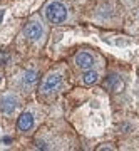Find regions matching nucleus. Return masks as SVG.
I'll list each match as a JSON object with an SVG mask.
<instances>
[{
	"mask_svg": "<svg viewBox=\"0 0 139 151\" xmlns=\"http://www.w3.org/2000/svg\"><path fill=\"white\" fill-rule=\"evenodd\" d=\"M126 9L121 0H87L82 10V22L101 29H123L126 25Z\"/></svg>",
	"mask_w": 139,
	"mask_h": 151,
	"instance_id": "f257e3e1",
	"label": "nucleus"
},
{
	"mask_svg": "<svg viewBox=\"0 0 139 151\" xmlns=\"http://www.w3.org/2000/svg\"><path fill=\"white\" fill-rule=\"evenodd\" d=\"M106 70V67H96V69H89V70H84L80 72L79 76V82L82 86H96L99 84L102 79V72Z\"/></svg>",
	"mask_w": 139,
	"mask_h": 151,
	"instance_id": "9d476101",
	"label": "nucleus"
},
{
	"mask_svg": "<svg viewBox=\"0 0 139 151\" xmlns=\"http://www.w3.org/2000/svg\"><path fill=\"white\" fill-rule=\"evenodd\" d=\"M69 79V67L65 62H57L52 69H49L42 76L37 87V99L44 104L52 103L60 92L64 91Z\"/></svg>",
	"mask_w": 139,
	"mask_h": 151,
	"instance_id": "7ed1b4c3",
	"label": "nucleus"
},
{
	"mask_svg": "<svg viewBox=\"0 0 139 151\" xmlns=\"http://www.w3.org/2000/svg\"><path fill=\"white\" fill-rule=\"evenodd\" d=\"M67 134H70V129L65 131V128L59 129V128H47V126H40L35 131L34 136V148L35 150H69L70 146H67Z\"/></svg>",
	"mask_w": 139,
	"mask_h": 151,
	"instance_id": "423d86ee",
	"label": "nucleus"
},
{
	"mask_svg": "<svg viewBox=\"0 0 139 151\" xmlns=\"http://www.w3.org/2000/svg\"><path fill=\"white\" fill-rule=\"evenodd\" d=\"M121 4L124 5V9L126 10H133L134 7H138L139 5V0H121Z\"/></svg>",
	"mask_w": 139,
	"mask_h": 151,
	"instance_id": "4468645a",
	"label": "nucleus"
},
{
	"mask_svg": "<svg viewBox=\"0 0 139 151\" xmlns=\"http://www.w3.org/2000/svg\"><path fill=\"white\" fill-rule=\"evenodd\" d=\"M44 116H45V111L39 103H32L25 106L17 116V123H15L17 133L22 136L35 134L40 118H44Z\"/></svg>",
	"mask_w": 139,
	"mask_h": 151,
	"instance_id": "0eeeda50",
	"label": "nucleus"
},
{
	"mask_svg": "<svg viewBox=\"0 0 139 151\" xmlns=\"http://www.w3.org/2000/svg\"><path fill=\"white\" fill-rule=\"evenodd\" d=\"M19 37L24 42V45H27L35 52H40L45 47V44L49 40V24L40 12H35L27 19Z\"/></svg>",
	"mask_w": 139,
	"mask_h": 151,
	"instance_id": "20e7f679",
	"label": "nucleus"
},
{
	"mask_svg": "<svg viewBox=\"0 0 139 151\" xmlns=\"http://www.w3.org/2000/svg\"><path fill=\"white\" fill-rule=\"evenodd\" d=\"M131 12V22H129V25H131V34H136V35H139V5L138 7H134L133 10H129Z\"/></svg>",
	"mask_w": 139,
	"mask_h": 151,
	"instance_id": "ddd939ff",
	"label": "nucleus"
},
{
	"mask_svg": "<svg viewBox=\"0 0 139 151\" xmlns=\"http://www.w3.org/2000/svg\"><path fill=\"white\" fill-rule=\"evenodd\" d=\"M84 5L79 7L75 0H45L40 14L52 27L75 25L82 22Z\"/></svg>",
	"mask_w": 139,
	"mask_h": 151,
	"instance_id": "f03ea898",
	"label": "nucleus"
},
{
	"mask_svg": "<svg viewBox=\"0 0 139 151\" xmlns=\"http://www.w3.org/2000/svg\"><path fill=\"white\" fill-rule=\"evenodd\" d=\"M24 99L25 97L19 94L17 91H9L0 92V113L5 114V116H14L22 109L24 106Z\"/></svg>",
	"mask_w": 139,
	"mask_h": 151,
	"instance_id": "1a4fd4ad",
	"label": "nucleus"
},
{
	"mask_svg": "<svg viewBox=\"0 0 139 151\" xmlns=\"http://www.w3.org/2000/svg\"><path fill=\"white\" fill-rule=\"evenodd\" d=\"M96 150H97V151H104V150L114 151V150H118V148H116V146H112V143H101V146H97Z\"/></svg>",
	"mask_w": 139,
	"mask_h": 151,
	"instance_id": "2eb2a0df",
	"label": "nucleus"
},
{
	"mask_svg": "<svg viewBox=\"0 0 139 151\" xmlns=\"http://www.w3.org/2000/svg\"><path fill=\"white\" fill-rule=\"evenodd\" d=\"M138 128V121L136 119H123V121H119L118 124V134H133L134 129Z\"/></svg>",
	"mask_w": 139,
	"mask_h": 151,
	"instance_id": "f8f14e48",
	"label": "nucleus"
},
{
	"mask_svg": "<svg viewBox=\"0 0 139 151\" xmlns=\"http://www.w3.org/2000/svg\"><path fill=\"white\" fill-rule=\"evenodd\" d=\"M2 77H4V74H2V70H0V82H2Z\"/></svg>",
	"mask_w": 139,
	"mask_h": 151,
	"instance_id": "dca6fc26",
	"label": "nucleus"
},
{
	"mask_svg": "<svg viewBox=\"0 0 139 151\" xmlns=\"http://www.w3.org/2000/svg\"><path fill=\"white\" fill-rule=\"evenodd\" d=\"M42 79V74L37 67H19L14 74L9 77V89L17 91L24 97H27L30 92L37 91L39 82Z\"/></svg>",
	"mask_w": 139,
	"mask_h": 151,
	"instance_id": "39448f33",
	"label": "nucleus"
},
{
	"mask_svg": "<svg viewBox=\"0 0 139 151\" xmlns=\"http://www.w3.org/2000/svg\"><path fill=\"white\" fill-rule=\"evenodd\" d=\"M70 64L79 72H84V70H89V69H96V67H106V59L97 52L96 49L82 47L70 55Z\"/></svg>",
	"mask_w": 139,
	"mask_h": 151,
	"instance_id": "6e6552de",
	"label": "nucleus"
},
{
	"mask_svg": "<svg viewBox=\"0 0 139 151\" xmlns=\"http://www.w3.org/2000/svg\"><path fill=\"white\" fill-rule=\"evenodd\" d=\"M102 86L106 87L109 92H121L124 89V81H123V77H119L118 74H109V76H106Z\"/></svg>",
	"mask_w": 139,
	"mask_h": 151,
	"instance_id": "9b49d317",
	"label": "nucleus"
},
{
	"mask_svg": "<svg viewBox=\"0 0 139 151\" xmlns=\"http://www.w3.org/2000/svg\"><path fill=\"white\" fill-rule=\"evenodd\" d=\"M138 116H139V104H138Z\"/></svg>",
	"mask_w": 139,
	"mask_h": 151,
	"instance_id": "f3484780",
	"label": "nucleus"
}]
</instances>
